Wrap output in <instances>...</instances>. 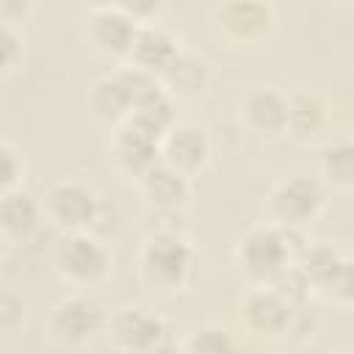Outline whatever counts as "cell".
<instances>
[{"label": "cell", "instance_id": "6da1fadb", "mask_svg": "<svg viewBox=\"0 0 354 354\" xmlns=\"http://www.w3.org/2000/svg\"><path fill=\"white\" fill-rule=\"evenodd\" d=\"M194 271V249L183 235H152L138 257V274L152 290H180Z\"/></svg>", "mask_w": 354, "mask_h": 354}, {"label": "cell", "instance_id": "7a4b0ae2", "mask_svg": "<svg viewBox=\"0 0 354 354\" xmlns=\"http://www.w3.org/2000/svg\"><path fill=\"white\" fill-rule=\"evenodd\" d=\"M53 266L66 282L88 288L108 277L111 252L91 232H64V238L53 249Z\"/></svg>", "mask_w": 354, "mask_h": 354}, {"label": "cell", "instance_id": "3957f363", "mask_svg": "<svg viewBox=\"0 0 354 354\" xmlns=\"http://www.w3.org/2000/svg\"><path fill=\"white\" fill-rule=\"evenodd\" d=\"M290 263H296V254L288 246L285 232H282L279 224L254 227L238 243V266H241V271L249 279L260 282V285L271 282Z\"/></svg>", "mask_w": 354, "mask_h": 354}, {"label": "cell", "instance_id": "277c9868", "mask_svg": "<svg viewBox=\"0 0 354 354\" xmlns=\"http://www.w3.org/2000/svg\"><path fill=\"white\" fill-rule=\"evenodd\" d=\"M326 202V188L318 177L307 174H290L282 183L274 185L268 196V213L274 224L285 227H304L313 221Z\"/></svg>", "mask_w": 354, "mask_h": 354}, {"label": "cell", "instance_id": "5b68a950", "mask_svg": "<svg viewBox=\"0 0 354 354\" xmlns=\"http://www.w3.org/2000/svg\"><path fill=\"white\" fill-rule=\"evenodd\" d=\"M41 210H44L47 221L53 227H58L61 232H88L97 218L100 199L94 196L91 188H86L75 180H61L47 188Z\"/></svg>", "mask_w": 354, "mask_h": 354}, {"label": "cell", "instance_id": "8992f818", "mask_svg": "<svg viewBox=\"0 0 354 354\" xmlns=\"http://www.w3.org/2000/svg\"><path fill=\"white\" fill-rule=\"evenodd\" d=\"M108 326L105 310L88 296H66L50 315V335L61 346H80Z\"/></svg>", "mask_w": 354, "mask_h": 354}, {"label": "cell", "instance_id": "52a82bcc", "mask_svg": "<svg viewBox=\"0 0 354 354\" xmlns=\"http://www.w3.org/2000/svg\"><path fill=\"white\" fill-rule=\"evenodd\" d=\"M108 332L116 348L124 351H158L166 346L169 329L163 324V318L144 313V310H119L116 315L108 318Z\"/></svg>", "mask_w": 354, "mask_h": 354}, {"label": "cell", "instance_id": "ba28073f", "mask_svg": "<svg viewBox=\"0 0 354 354\" xmlns=\"http://www.w3.org/2000/svg\"><path fill=\"white\" fill-rule=\"evenodd\" d=\"M296 307L282 299L271 285H257L243 296L241 318L254 335H282L290 329Z\"/></svg>", "mask_w": 354, "mask_h": 354}, {"label": "cell", "instance_id": "9c48e42d", "mask_svg": "<svg viewBox=\"0 0 354 354\" xmlns=\"http://www.w3.org/2000/svg\"><path fill=\"white\" fill-rule=\"evenodd\" d=\"M111 155L116 160V166L130 174V177H141L147 169H152L160 160V138L141 130L138 124H133L130 119H124L119 124V130L113 133L111 141Z\"/></svg>", "mask_w": 354, "mask_h": 354}, {"label": "cell", "instance_id": "30bf717a", "mask_svg": "<svg viewBox=\"0 0 354 354\" xmlns=\"http://www.w3.org/2000/svg\"><path fill=\"white\" fill-rule=\"evenodd\" d=\"M216 19L221 33L238 44H252L263 39L274 25V14L263 0H227L218 8Z\"/></svg>", "mask_w": 354, "mask_h": 354}, {"label": "cell", "instance_id": "8fae6325", "mask_svg": "<svg viewBox=\"0 0 354 354\" xmlns=\"http://www.w3.org/2000/svg\"><path fill=\"white\" fill-rule=\"evenodd\" d=\"M138 191L152 210H183L191 194L188 174L169 166L163 158L138 177Z\"/></svg>", "mask_w": 354, "mask_h": 354}, {"label": "cell", "instance_id": "7c38bea8", "mask_svg": "<svg viewBox=\"0 0 354 354\" xmlns=\"http://www.w3.org/2000/svg\"><path fill=\"white\" fill-rule=\"evenodd\" d=\"M136 33H138V22L116 6L97 8L94 17L88 19V41L105 55H130Z\"/></svg>", "mask_w": 354, "mask_h": 354}, {"label": "cell", "instance_id": "4fadbf2b", "mask_svg": "<svg viewBox=\"0 0 354 354\" xmlns=\"http://www.w3.org/2000/svg\"><path fill=\"white\" fill-rule=\"evenodd\" d=\"M207 152H210L207 138L194 124H174L160 141V158L169 166L180 169L183 174L199 171L207 160Z\"/></svg>", "mask_w": 354, "mask_h": 354}, {"label": "cell", "instance_id": "5bb4252c", "mask_svg": "<svg viewBox=\"0 0 354 354\" xmlns=\"http://www.w3.org/2000/svg\"><path fill=\"white\" fill-rule=\"evenodd\" d=\"M177 53H180V47L171 39V33H166L158 25H138V33L133 39L127 58L133 61V66H141L160 77L166 72V66L177 58Z\"/></svg>", "mask_w": 354, "mask_h": 354}, {"label": "cell", "instance_id": "9a60e30c", "mask_svg": "<svg viewBox=\"0 0 354 354\" xmlns=\"http://www.w3.org/2000/svg\"><path fill=\"white\" fill-rule=\"evenodd\" d=\"M243 119L260 136H279L288 130V100L274 88H254L243 100Z\"/></svg>", "mask_w": 354, "mask_h": 354}, {"label": "cell", "instance_id": "2e32d148", "mask_svg": "<svg viewBox=\"0 0 354 354\" xmlns=\"http://www.w3.org/2000/svg\"><path fill=\"white\" fill-rule=\"evenodd\" d=\"M44 210L41 205H36V199L25 191H3V202H0V230H3V238L8 241H28L36 230H39V221H41Z\"/></svg>", "mask_w": 354, "mask_h": 354}, {"label": "cell", "instance_id": "e0dca14e", "mask_svg": "<svg viewBox=\"0 0 354 354\" xmlns=\"http://www.w3.org/2000/svg\"><path fill=\"white\" fill-rule=\"evenodd\" d=\"M160 83L171 100H194L207 86V64L194 53H177V58L160 75Z\"/></svg>", "mask_w": 354, "mask_h": 354}, {"label": "cell", "instance_id": "ac0fdd59", "mask_svg": "<svg viewBox=\"0 0 354 354\" xmlns=\"http://www.w3.org/2000/svg\"><path fill=\"white\" fill-rule=\"evenodd\" d=\"M88 108L97 119L102 122H124L130 113H133V100H130V91L124 86V80L116 75H108V77H100L91 88H88Z\"/></svg>", "mask_w": 354, "mask_h": 354}, {"label": "cell", "instance_id": "d6986e66", "mask_svg": "<svg viewBox=\"0 0 354 354\" xmlns=\"http://www.w3.org/2000/svg\"><path fill=\"white\" fill-rule=\"evenodd\" d=\"M326 127V105L315 94H293L288 100V133L310 141Z\"/></svg>", "mask_w": 354, "mask_h": 354}, {"label": "cell", "instance_id": "ffe728a7", "mask_svg": "<svg viewBox=\"0 0 354 354\" xmlns=\"http://www.w3.org/2000/svg\"><path fill=\"white\" fill-rule=\"evenodd\" d=\"M318 171L332 188H354V141L340 138L321 149Z\"/></svg>", "mask_w": 354, "mask_h": 354}, {"label": "cell", "instance_id": "44dd1931", "mask_svg": "<svg viewBox=\"0 0 354 354\" xmlns=\"http://www.w3.org/2000/svg\"><path fill=\"white\" fill-rule=\"evenodd\" d=\"M340 260H343V254H340L337 249L324 246V243H318V246H310V243H307V246L301 249V254L296 257V266L304 271V277L310 279L313 288L326 290V285L332 282V277H335Z\"/></svg>", "mask_w": 354, "mask_h": 354}, {"label": "cell", "instance_id": "7402d4cb", "mask_svg": "<svg viewBox=\"0 0 354 354\" xmlns=\"http://www.w3.org/2000/svg\"><path fill=\"white\" fill-rule=\"evenodd\" d=\"M266 285H271L282 299H288L296 310L307 301V296H310V290H313V285H310V279L304 277V271L296 266V263H290L288 268H282L271 282H266Z\"/></svg>", "mask_w": 354, "mask_h": 354}, {"label": "cell", "instance_id": "603a6c76", "mask_svg": "<svg viewBox=\"0 0 354 354\" xmlns=\"http://www.w3.org/2000/svg\"><path fill=\"white\" fill-rule=\"evenodd\" d=\"M185 348H188V351H199V354H218V351H232V348H238V343L230 337L227 329L202 326V329H196V332L185 340Z\"/></svg>", "mask_w": 354, "mask_h": 354}, {"label": "cell", "instance_id": "cb8c5ba5", "mask_svg": "<svg viewBox=\"0 0 354 354\" xmlns=\"http://www.w3.org/2000/svg\"><path fill=\"white\" fill-rule=\"evenodd\" d=\"M324 293L335 296L337 301L354 304V257L340 260V266H337V271H335V277H332V282L326 285Z\"/></svg>", "mask_w": 354, "mask_h": 354}, {"label": "cell", "instance_id": "d4e9b609", "mask_svg": "<svg viewBox=\"0 0 354 354\" xmlns=\"http://www.w3.org/2000/svg\"><path fill=\"white\" fill-rule=\"evenodd\" d=\"M147 230H149V238L152 235H183L185 230L183 210H152Z\"/></svg>", "mask_w": 354, "mask_h": 354}, {"label": "cell", "instance_id": "484cf974", "mask_svg": "<svg viewBox=\"0 0 354 354\" xmlns=\"http://www.w3.org/2000/svg\"><path fill=\"white\" fill-rule=\"evenodd\" d=\"M160 3L163 0H116V8H122L136 22H147L149 17H155L160 11Z\"/></svg>", "mask_w": 354, "mask_h": 354}, {"label": "cell", "instance_id": "4316f807", "mask_svg": "<svg viewBox=\"0 0 354 354\" xmlns=\"http://www.w3.org/2000/svg\"><path fill=\"white\" fill-rule=\"evenodd\" d=\"M0 163H3V191H11L22 174V163L17 160V152L8 144H3L0 149Z\"/></svg>", "mask_w": 354, "mask_h": 354}, {"label": "cell", "instance_id": "83f0119b", "mask_svg": "<svg viewBox=\"0 0 354 354\" xmlns=\"http://www.w3.org/2000/svg\"><path fill=\"white\" fill-rule=\"evenodd\" d=\"M30 11V0H0V14H3V25H14L22 22Z\"/></svg>", "mask_w": 354, "mask_h": 354}, {"label": "cell", "instance_id": "f1b7e54d", "mask_svg": "<svg viewBox=\"0 0 354 354\" xmlns=\"http://www.w3.org/2000/svg\"><path fill=\"white\" fill-rule=\"evenodd\" d=\"M19 53V36L14 33V25H3V66L11 69L17 64Z\"/></svg>", "mask_w": 354, "mask_h": 354}, {"label": "cell", "instance_id": "f546056e", "mask_svg": "<svg viewBox=\"0 0 354 354\" xmlns=\"http://www.w3.org/2000/svg\"><path fill=\"white\" fill-rule=\"evenodd\" d=\"M83 3H88L94 11H97V8H111V6H116V0H83Z\"/></svg>", "mask_w": 354, "mask_h": 354}]
</instances>
